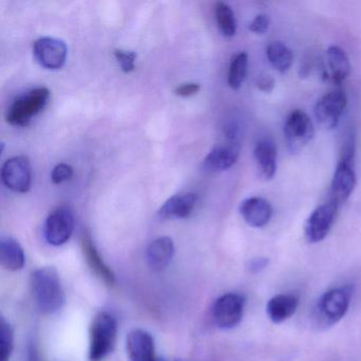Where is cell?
Returning <instances> with one entry per match:
<instances>
[{
	"instance_id": "1",
	"label": "cell",
	"mask_w": 361,
	"mask_h": 361,
	"mask_svg": "<svg viewBox=\"0 0 361 361\" xmlns=\"http://www.w3.org/2000/svg\"><path fill=\"white\" fill-rule=\"evenodd\" d=\"M30 284L35 303L44 314H54L63 307L64 288L56 268H37L31 274Z\"/></svg>"
},
{
	"instance_id": "2",
	"label": "cell",
	"mask_w": 361,
	"mask_h": 361,
	"mask_svg": "<svg viewBox=\"0 0 361 361\" xmlns=\"http://www.w3.org/2000/svg\"><path fill=\"white\" fill-rule=\"evenodd\" d=\"M117 336L118 323L115 317L109 312H99L90 326V361L106 358L115 348Z\"/></svg>"
},
{
	"instance_id": "3",
	"label": "cell",
	"mask_w": 361,
	"mask_h": 361,
	"mask_svg": "<svg viewBox=\"0 0 361 361\" xmlns=\"http://www.w3.org/2000/svg\"><path fill=\"white\" fill-rule=\"evenodd\" d=\"M49 98V90L44 86L23 94L8 109L6 116L8 123L16 128L28 126L33 118L45 109Z\"/></svg>"
},
{
	"instance_id": "4",
	"label": "cell",
	"mask_w": 361,
	"mask_h": 361,
	"mask_svg": "<svg viewBox=\"0 0 361 361\" xmlns=\"http://www.w3.org/2000/svg\"><path fill=\"white\" fill-rule=\"evenodd\" d=\"M352 290L350 286L337 287L321 295L317 302L318 322L323 326H333L339 322L350 307Z\"/></svg>"
},
{
	"instance_id": "5",
	"label": "cell",
	"mask_w": 361,
	"mask_h": 361,
	"mask_svg": "<svg viewBox=\"0 0 361 361\" xmlns=\"http://www.w3.org/2000/svg\"><path fill=\"white\" fill-rule=\"evenodd\" d=\"M287 149L291 154L299 153L314 139V128L312 119L302 109H293L284 124Z\"/></svg>"
},
{
	"instance_id": "6",
	"label": "cell",
	"mask_w": 361,
	"mask_h": 361,
	"mask_svg": "<svg viewBox=\"0 0 361 361\" xmlns=\"http://www.w3.org/2000/svg\"><path fill=\"white\" fill-rule=\"evenodd\" d=\"M246 299L240 293H229L221 295L213 304L212 316L215 324L221 329L238 326L244 316Z\"/></svg>"
},
{
	"instance_id": "7",
	"label": "cell",
	"mask_w": 361,
	"mask_h": 361,
	"mask_svg": "<svg viewBox=\"0 0 361 361\" xmlns=\"http://www.w3.org/2000/svg\"><path fill=\"white\" fill-rule=\"evenodd\" d=\"M348 105V99L342 90H334L321 97L314 107V117L324 130L337 128Z\"/></svg>"
},
{
	"instance_id": "8",
	"label": "cell",
	"mask_w": 361,
	"mask_h": 361,
	"mask_svg": "<svg viewBox=\"0 0 361 361\" xmlns=\"http://www.w3.org/2000/svg\"><path fill=\"white\" fill-rule=\"evenodd\" d=\"M339 207L331 202L317 207L308 216L304 228L306 240L310 244H317L326 238L331 231Z\"/></svg>"
},
{
	"instance_id": "9",
	"label": "cell",
	"mask_w": 361,
	"mask_h": 361,
	"mask_svg": "<svg viewBox=\"0 0 361 361\" xmlns=\"http://www.w3.org/2000/svg\"><path fill=\"white\" fill-rule=\"evenodd\" d=\"M75 215L68 207L50 213L45 224V238L52 246H62L71 240L75 230Z\"/></svg>"
},
{
	"instance_id": "10",
	"label": "cell",
	"mask_w": 361,
	"mask_h": 361,
	"mask_svg": "<svg viewBox=\"0 0 361 361\" xmlns=\"http://www.w3.org/2000/svg\"><path fill=\"white\" fill-rule=\"evenodd\" d=\"M4 185L16 193H26L32 183L30 160L26 156H16L7 160L1 169Z\"/></svg>"
},
{
	"instance_id": "11",
	"label": "cell",
	"mask_w": 361,
	"mask_h": 361,
	"mask_svg": "<svg viewBox=\"0 0 361 361\" xmlns=\"http://www.w3.org/2000/svg\"><path fill=\"white\" fill-rule=\"evenodd\" d=\"M35 60L44 68L56 71L64 66L67 59V46L62 39L41 37L33 45Z\"/></svg>"
},
{
	"instance_id": "12",
	"label": "cell",
	"mask_w": 361,
	"mask_h": 361,
	"mask_svg": "<svg viewBox=\"0 0 361 361\" xmlns=\"http://www.w3.org/2000/svg\"><path fill=\"white\" fill-rule=\"evenodd\" d=\"M356 187V173L354 162L340 160L334 173L333 180L329 190V202L340 207L352 195Z\"/></svg>"
},
{
	"instance_id": "13",
	"label": "cell",
	"mask_w": 361,
	"mask_h": 361,
	"mask_svg": "<svg viewBox=\"0 0 361 361\" xmlns=\"http://www.w3.org/2000/svg\"><path fill=\"white\" fill-rule=\"evenodd\" d=\"M240 145L228 142L217 145L202 161V170L209 173H219L229 170L240 157Z\"/></svg>"
},
{
	"instance_id": "14",
	"label": "cell",
	"mask_w": 361,
	"mask_h": 361,
	"mask_svg": "<svg viewBox=\"0 0 361 361\" xmlns=\"http://www.w3.org/2000/svg\"><path fill=\"white\" fill-rule=\"evenodd\" d=\"M128 361H157L153 336L145 329H133L126 337Z\"/></svg>"
},
{
	"instance_id": "15",
	"label": "cell",
	"mask_w": 361,
	"mask_h": 361,
	"mask_svg": "<svg viewBox=\"0 0 361 361\" xmlns=\"http://www.w3.org/2000/svg\"><path fill=\"white\" fill-rule=\"evenodd\" d=\"M240 213L250 227L263 228L271 219L272 207L265 198L252 196L240 202Z\"/></svg>"
},
{
	"instance_id": "16",
	"label": "cell",
	"mask_w": 361,
	"mask_h": 361,
	"mask_svg": "<svg viewBox=\"0 0 361 361\" xmlns=\"http://www.w3.org/2000/svg\"><path fill=\"white\" fill-rule=\"evenodd\" d=\"M81 245L84 257H85L87 265L90 266L92 271L109 286L115 285V274L101 257L100 252L97 249L96 245L88 232H84L82 235Z\"/></svg>"
},
{
	"instance_id": "17",
	"label": "cell",
	"mask_w": 361,
	"mask_h": 361,
	"mask_svg": "<svg viewBox=\"0 0 361 361\" xmlns=\"http://www.w3.org/2000/svg\"><path fill=\"white\" fill-rule=\"evenodd\" d=\"M253 156H255L259 176L264 180H270L274 178L276 172V156H278L274 141L269 137L259 139L255 143Z\"/></svg>"
},
{
	"instance_id": "18",
	"label": "cell",
	"mask_w": 361,
	"mask_h": 361,
	"mask_svg": "<svg viewBox=\"0 0 361 361\" xmlns=\"http://www.w3.org/2000/svg\"><path fill=\"white\" fill-rule=\"evenodd\" d=\"M175 255V245L172 238L161 236L156 238L147 249V261L155 271H162L170 265Z\"/></svg>"
},
{
	"instance_id": "19",
	"label": "cell",
	"mask_w": 361,
	"mask_h": 361,
	"mask_svg": "<svg viewBox=\"0 0 361 361\" xmlns=\"http://www.w3.org/2000/svg\"><path fill=\"white\" fill-rule=\"evenodd\" d=\"M299 306V298L291 293H282L272 297L266 305V312L272 322H285L295 314Z\"/></svg>"
},
{
	"instance_id": "20",
	"label": "cell",
	"mask_w": 361,
	"mask_h": 361,
	"mask_svg": "<svg viewBox=\"0 0 361 361\" xmlns=\"http://www.w3.org/2000/svg\"><path fill=\"white\" fill-rule=\"evenodd\" d=\"M196 202L197 195L194 193L174 195L164 202L158 214L162 219H187L193 211Z\"/></svg>"
},
{
	"instance_id": "21",
	"label": "cell",
	"mask_w": 361,
	"mask_h": 361,
	"mask_svg": "<svg viewBox=\"0 0 361 361\" xmlns=\"http://www.w3.org/2000/svg\"><path fill=\"white\" fill-rule=\"evenodd\" d=\"M0 261L4 268L10 271H18L24 267L26 262L24 249L11 236H3L0 240Z\"/></svg>"
},
{
	"instance_id": "22",
	"label": "cell",
	"mask_w": 361,
	"mask_h": 361,
	"mask_svg": "<svg viewBox=\"0 0 361 361\" xmlns=\"http://www.w3.org/2000/svg\"><path fill=\"white\" fill-rule=\"evenodd\" d=\"M327 63L334 83L340 85L348 79L350 73V63L343 49L338 46H331L327 49Z\"/></svg>"
},
{
	"instance_id": "23",
	"label": "cell",
	"mask_w": 361,
	"mask_h": 361,
	"mask_svg": "<svg viewBox=\"0 0 361 361\" xmlns=\"http://www.w3.org/2000/svg\"><path fill=\"white\" fill-rule=\"evenodd\" d=\"M268 62L278 73L285 75L288 73L293 62V54L285 44L272 42L266 49Z\"/></svg>"
},
{
	"instance_id": "24",
	"label": "cell",
	"mask_w": 361,
	"mask_h": 361,
	"mask_svg": "<svg viewBox=\"0 0 361 361\" xmlns=\"http://www.w3.org/2000/svg\"><path fill=\"white\" fill-rule=\"evenodd\" d=\"M248 73V56L246 52H240L232 59L228 73V85L233 90H240Z\"/></svg>"
},
{
	"instance_id": "25",
	"label": "cell",
	"mask_w": 361,
	"mask_h": 361,
	"mask_svg": "<svg viewBox=\"0 0 361 361\" xmlns=\"http://www.w3.org/2000/svg\"><path fill=\"white\" fill-rule=\"evenodd\" d=\"M215 18L221 35L226 37H233L236 33V20L233 10L225 3L215 5Z\"/></svg>"
},
{
	"instance_id": "26",
	"label": "cell",
	"mask_w": 361,
	"mask_h": 361,
	"mask_svg": "<svg viewBox=\"0 0 361 361\" xmlns=\"http://www.w3.org/2000/svg\"><path fill=\"white\" fill-rule=\"evenodd\" d=\"M14 348V331L4 317L0 319V361H10Z\"/></svg>"
},
{
	"instance_id": "27",
	"label": "cell",
	"mask_w": 361,
	"mask_h": 361,
	"mask_svg": "<svg viewBox=\"0 0 361 361\" xmlns=\"http://www.w3.org/2000/svg\"><path fill=\"white\" fill-rule=\"evenodd\" d=\"M355 153H356V133H355L354 128H350L344 136L340 160L354 162Z\"/></svg>"
},
{
	"instance_id": "28",
	"label": "cell",
	"mask_w": 361,
	"mask_h": 361,
	"mask_svg": "<svg viewBox=\"0 0 361 361\" xmlns=\"http://www.w3.org/2000/svg\"><path fill=\"white\" fill-rule=\"evenodd\" d=\"M114 54H115L123 73H130L135 71V62H136L137 58V54L135 52L115 50Z\"/></svg>"
},
{
	"instance_id": "29",
	"label": "cell",
	"mask_w": 361,
	"mask_h": 361,
	"mask_svg": "<svg viewBox=\"0 0 361 361\" xmlns=\"http://www.w3.org/2000/svg\"><path fill=\"white\" fill-rule=\"evenodd\" d=\"M73 176V166L66 164H60L54 169L51 173L52 183L56 185L65 183Z\"/></svg>"
},
{
	"instance_id": "30",
	"label": "cell",
	"mask_w": 361,
	"mask_h": 361,
	"mask_svg": "<svg viewBox=\"0 0 361 361\" xmlns=\"http://www.w3.org/2000/svg\"><path fill=\"white\" fill-rule=\"evenodd\" d=\"M270 26V20L266 14H259L249 24V30L255 35H264L267 32Z\"/></svg>"
},
{
	"instance_id": "31",
	"label": "cell",
	"mask_w": 361,
	"mask_h": 361,
	"mask_svg": "<svg viewBox=\"0 0 361 361\" xmlns=\"http://www.w3.org/2000/svg\"><path fill=\"white\" fill-rule=\"evenodd\" d=\"M224 132H225L226 138H227L228 142H238V138L240 135V126L238 121L227 122L225 128H224Z\"/></svg>"
},
{
	"instance_id": "32",
	"label": "cell",
	"mask_w": 361,
	"mask_h": 361,
	"mask_svg": "<svg viewBox=\"0 0 361 361\" xmlns=\"http://www.w3.org/2000/svg\"><path fill=\"white\" fill-rule=\"evenodd\" d=\"M200 90V85L197 83L181 84L178 87L175 88L174 92L176 96L181 98H189L194 96Z\"/></svg>"
},
{
	"instance_id": "33",
	"label": "cell",
	"mask_w": 361,
	"mask_h": 361,
	"mask_svg": "<svg viewBox=\"0 0 361 361\" xmlns=\"http://www.w3.org/2000/svg\"><path fill=\"white\" fill-rule=\"evenodd\" d=\"M268 263H269L268 257H255V259L249 261L247 268L252 274H259V272H261L262 270L267 267Z\"/></svg>"
},
{
	"instance_id": "34",
	"label": "cell",
	"mask_w": 361,
	"mask_h": 361,
	"mask_svg": "<svg viewBox=\"0 0 361 361\" xmlns=\"http://www.w3.org/2000/svg\"><path fill=\"white\" fill-rule=\"evenodd\" d=\"M274 85H276V81H274V78L270 77V75H263V77H259V79L257 80V86L261 92H266V94H269L274 90Z\"/></svg>"
},
{
	"instance_id": "35",
	"label": "cell",
	"mask_w": 361,
	"mask_h": 361,
	"mask_svg": "<svg viewBox=\"0 0 361 361\" xmlns=\"http://www.w3.org/2000/svg\"><path fill=\"white\" fill-rule=\"evenodd\" d=\"M157 361H178V360H166V359H159V360Z\"/></svg>"
}]
</instances>
